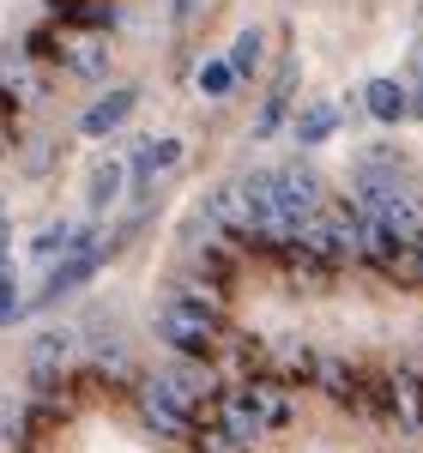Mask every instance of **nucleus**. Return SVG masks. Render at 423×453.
I'll return each instance as SVG.
<instances>
[{
  "label": "nucleus",
  "instance_id": "nucleus-1",
  "mask_svg": "<svg viewBox=\"0 0 423 453\" xmlns=\"http://www.w3.org/2000/svg\"><path fill=\"white\" fill-rule=\"evenodd\" d=\"M158 339L176 350V357H200V363H206L212 350L224 345V309L170 290V296L158 303Z\"/></svg>",
  "mask_w": 423,
  "mask_h": 453
},
{
  "label": "nucleus",
  "instance_id": "nucleus-2",
  "mask_svg": "<svg viewBox=\"0 0 423 453\" xmlns=\"http://www.w3.org/2000/svg\"><path fill=\"white\" fill-rule=\"evenodd\" d=\"M109 254H115V236H104V230H85V242L67 248V254L49 266V279H42V290L31 296V309H55L61 296H73V290H79V284H91Z\"/></svg>",
  "mask_w": 423,
  "mask_h": 453
},
{
  "label": "nucleus",
  "instance_id": "nucleus-3",
  "mask_svg": "<svg viewBox=\"0 0 423 453\" xmlns=\"http://www.w3.org/2000/svg\"><path fill=\"white\" fill-rule=\"evenodd\" d=\"M73 363H79V333L73 326H42L31 339V350H25V369H31L36 393H55Z\"/></svg>",
  "mask_w": 423,
  "mask_h": 453
},
{
  "label": "nucleus",
  "instance_id": "nucleus-4",
  "mask_svg": "<svg viewBox=\"0 0 423 453\" xmlns=\"http://www.w3.org/2000/svg\"><path fill=\"white\" fill-rule=\"evenodd\" d=\"M273 188H279V206L290 211L296 224H309V218L327 206V181H320L315 164H303V157H296V164H279V170H273Z\"/></svg>",
  "mask_w": 423,
  "mask_h": 453
},
{
  "label": "nucleus",
  "instance_id": "nucleus-5",
  "mask_svg": "<svg viewBox=\"0 0 423 453\" xmlns=\"http://www.w3.org/2000/svg\"><path fill=\"white\" fill-rule=\"evenodd\" d=\"M375 405H381L399 429H423V369L418 363L393 369L388 381H381V399H375Z\"/></svg>",
  "mask_w": 423,
  "mask_h": 453
},
{
  "label": "nucleus",
  "instance_id": "nucleus-6",
  "mask_svg": "<svg viewBox=\"0 0 423 453\" xmlns=\"http://www.w3.org/2000/svg\"><path fill=\"white\" fill-rule=\"evenodd\" d=\"M134 411H140V423L151 429V435H164V441H188V435H194V423L181 418V411H176V405H170V399H164L151 381L134 387Z\"/></svg>",
  "mask_w": 423,
  "mask_h": 453
},
{
  "label": "nucleus",
  "instance_id": "nucleus-7",
  "mask_svg": "<svg viewBox=\"0 0 423 453\" xmlns=\"http://www.w3.org/2000/svg\"><path fill=\"white\" fill-rule=\"evenodd\" d=\"M134 109H140V85H115V91H104L97 104L79 115V134H85V140H104V134H115Z\"/></svg>",
  "mask_w": 423,
  "mask_h": 453
},
{
  "label": "nucleus",
  "instance_id": "nucleus-8",
  "mask_svg": "<svg viewBox=\"0 0 423 453\" xmlns=\"http://www.w3.org/2000/svg\"><path fill=\"white\" fill-rule=\"evenodd\" d=\"M315 381H320V393H327L339 411H369V387H363V375H357L345 357H320Z\"/></svg>",
  "mask_w": 423,
  "mask_h": 453
},
{
  "label": "nucleus",
  "instance_id": "nucleus-9",
  "mask_svg": "<svg viewBox=\"0 0 423 453\" xmlns=\"http://www.w3.org/2000/svg\"><path fill=\"white\" fill-rule=\"evenodd\" d=\"M296 73H303V61H296V55H284V61H279V79H273L266 104H260V115H254V140H273V134L284 127L290 97H296Z\"/></svg>",
  "mask_w": 423,
  "mask_h": 453
},
{
  "label": "nucleus",
  "instance_id": "nucleus-10",
  "mask_svg": "<svg viewBox=\"0 0 423 453\" xmlns=\"http://www.w3.org/2000/svg\"><path fill=\"white\" fill-rule=\"evenodd\" d=\"M49 12H55V25L61 31H109L121 12H115V0H42Z\"/></svg>",
  "mask_w": 423,
  "mask_h": 453
},
{
  "label": "nucleus",
  "instance_id": "nucleus-11",
  "mask_svg": "<svg viewBox=\"0 0 423 453\" xmlns=\"http://www.w3.org/2000/svg\"><path fill=\"white\" fill-rule=\"evenodd\" d=\"M181 164V140H145L134 151V194H151V181Z\"/></svg>",
  "mask_w": 423,
  "mask_h": 453
},
{
  "label": "nucleus",
  "instance_id": "nucleus-12",
  "mask_svg": "<svg viewBox=\"0 0 423 453\" xmlns=\"http://www.w3.org/2000/svg\"><path fill=\"white\" fill-rule=\"evenodd\" d=\"M363 109H369L381 127H393V121H405V115H411V97H405V85H399V79H369V85H363Z\"/></svg>",
  "mask_w": 423,
  "mask_h": 453
},
{
  "label": "nucleus",
  "instance_id": "nucleus-13",
  "mask_svg": "<svg viewBox=\"0 0 423 453\" xmlns=\"http://www.w3.org/2000/svg\"><path fill=\"white\" fill-rule=\"evenodd\" d=\"M121 188H127V164H121V157H104V164L91 170V181H85V206L104 218V211H115Z\"/></svg>",
  "mask_w": 423,
  "mask_h": 453
},
{
  "label": "nucleus",
  "instance_id": "nucleus-14",
  "mask_svg": "<svg viewBox=\"0 0 423 453\" xmlns=\"http://www.w3.org/2000/svg\"><path fill=\"white\" fill-rule=\"evenodd\" d=\"M85 242V224H73V218H55V224H42L36 230V242H31V260L36 266H55L67 248H79Z\"/></svg>",
  "mask_w": 423,
  "mask_h": 453
},
{
  "label": "nucleus",
  "instance_id": "nucleus-15",
  "mask_svg": "<svg viewBox=\"0 0 423 453\" xmlns=\"http://www.w3.org/2000/svg\"><path fill=\"white\" fill-rule=\"evenodd\" d=\"M61 67H67L73 79H104L109 73V49L104 42H73L67 36V42H61Z\"/></svg>",
  "mask_w": 423,
  "mask_h": 453
},
{
  "label": "nucleus",
  "instance_id": "nucleus-16",
  "mask_svg": "<svg viewBox=\"0 0 423 453\" xmlns=\"http://www.w3.org/2000/svg\"><path fill=\"white\" fill-rule=\"evenodd\" d=\"M224 61H230V73H236V79H254V73H260V61H266V31H260V25L236 31V42H230V55H224Z\"/></svg>",
  "mask_w": 423,
  "mask_h": 453
},
{
  "label": "nucleus",
  "instance_id": "nucleus-17",
  "mask_svg": "<svg viewBox=\"0 0 423 453\" xmlns=\"http://www.w3.org/2000/svg\"><path fill=\"white\" fill-rule=\"evenodd\" d=\"M333 134H339V109L333 104H315L296 115V145H327Z\"/></svg>",
  "mask_w": 423,
  "mask_h": 453
},
{
  "label": "nucleus",
  "instance_id": "nucleus-18",
  "mask_svg": "<svg viewBox=\"0 0 423 453\" xmlns=\"http://www.w3.org/2000/svg\"><path fill=\"white\" fill-rule=\"evenodd\" d=\"M273 369H279L284 381H315L320 357H315L309 345H279V357H273Z\"/></svg>",
  "mask_w": 423,
  "mask_h": 453
},
{
  "label": "nucleus",
  "instance_id": "nucleus-19",
  "mask_svg": "<svg viewBox=\"0 0 423 453\" xmlns=\"http://www.w3.org/2000/svg\"><path fill=\"white\" fill-rule=\"evenodd\" d=\"M194 85H200V97H230V91H236V73H230L224 55H218V61H200Z\"/></svg>",
  "mask_w": 423,
  "mask_h": 453
},
{
  "label": "nucleus",
  "instance_id": "nucleus-20",
  "mask_svg": "<svg viewBox=\"0 0 423 453\" xmlns=\"http://www.w3.org/2000/svg\"><path fill=\"white\" fill-rule=\"evenodd\" d=\"M12 145H19V97L0 85V157H6Z\"/></svg>",
  "mask_w": 423,
  "mask_h": 453
},
{
  "label": "nucleus",
  "instance_id": "nucleus-21",
  "mask_svg": "<svg viewBox=\"0 0 423 453\" xmlns=\"http://www.w3.org/2000/svg\"><path fill=\"white\" fill-rule=\"evenodd\" d=\"M19 435H25V405H19L12 393H0V448L19 441Z\"/></svg>",
  "mask_w": 423,
  "mask_h": 453
},
{
  "label": "nucleus",
  "instance_id": "nucleus-22",
  "mask_svg": "<svg viewBox=\"0 0 423 453\" xmlns=\"http://www.w3.org/2000/svg\"><path fill=\"white\" fill-rule=\"evenodd\" d=\"M25 314V296H19V279H12V266L0 273V326H12Z\"/></svg>",
  "mask_w": 423,
  "mask_h": 453
},
{
  "label": "nucleus",
  "instance_id": "nucleus-23",
  "mask_svg": "<svg viewBox=\"0 0 423 453\" xmlns=\"http://www.w3.org/2000/svg\"><path fill=\"white\" fill-rule=\"evenodd\" d=\"M200 6H206V0H170V25H176V31H188V25L200 19Z\"/></svg>",
  "mask_w": 423,
  "mask_h": 453
},
{
  "label": "nucleus",
  "instance_id": "nucleus-24",
  "mask_svg": "<svg viewBox=\"0 0 423 453\" xmlns=\"http://www.w3.org/2000/svg\"><path fill=\"white\" fill-rule=\"evenodd\" d=\"M399 279H411V284H423V236L411 248H405V273H399Z\"/></svg>",
  "mask_w": 423,
  "mask_h": 453
},
{
  "label": "nucleus",
  "instance_id": "nucleus-25",
  "mask_svg": "<svg viewBox=\"0 0 423 453\" xmlns=\"http://www.w3.org/2000/svg\"><path fill=\"white\" fill-rule=\"evenodd\" d=\"M6 254H12V224L0 218V273H6Z\"/></svg>",
  "mask_w": 423,
  "mask_h": 453
},
{
  "label": "nucleus",
  "instance_id": "nucleus-26",
  "mask_svg": "<svg viewBox=\"0 0 423 453\" xmlns=\"http://www.w3.org/2000/svg\"><path fill=\"white\" fill-rule=\"evenodd\" d=\"M0 218H6V200H0Z\"/></svg>",
  "mask_w": 423,
  "mask_h": 453
}]
</instances>
